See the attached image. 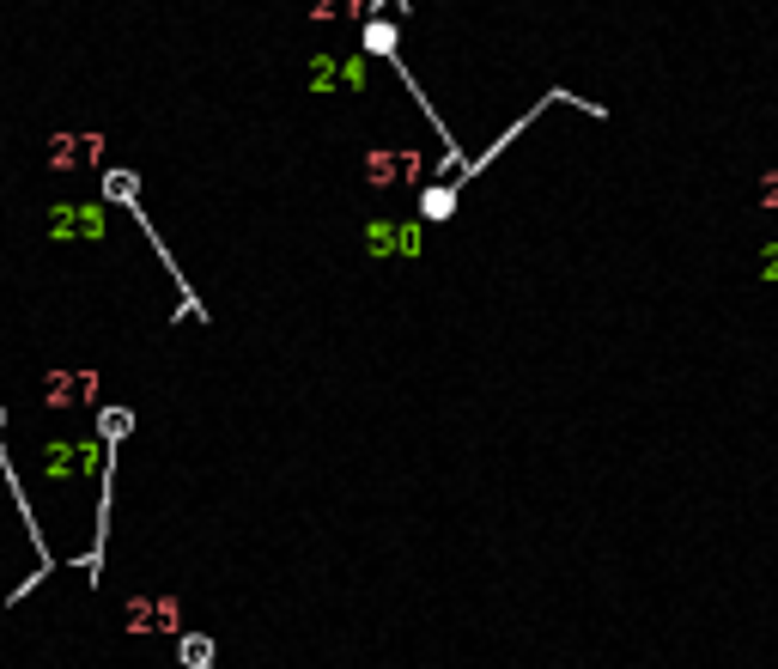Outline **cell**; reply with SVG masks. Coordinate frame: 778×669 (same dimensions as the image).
<instances>
[{"mask_svg":"<svg viewBox=\"0 0 778 669\" xmlns=\"http://www.w3.org/2000/svg\"><path fill=\"white\" fill-rule=\"evenodd\" d=\"M177 663H183V669H213V639L177 633Z\"/></svg>","mask_w":778,"mask_h":669,"instance_id":"obj_9","label":"cell"},{"mask_svg":"<svg viewBox=\"0 0 778 669\" xmlns=\"http://www.w3.org/2000/svg\"><path fill=\"white\" fill-rule=\"evenodd\" d=\"M754 195H760V207H778V171H766V177L754 183Z\"/></svg>","mask_w":778,"mask_h":669,"instance_id":"obj_14","label":"cell"},{"mask_svg":"<svg viewBox=\"0 0 778 669\" xmlns=\"http://www.w3.org/2000/svg\"><path fill=\"white\" fill-rule=\"evenodd\" d=\"M396 43H402L396 19H365V49L371 55H396Z\"/></svg>","mask_w":778,"mask_h":669,"instance_id":"obj_10","label":"cell"},{"mask_svg":"<svg viewBox=\"0 0 778 669\" xmlns=\"http://www.w3.org/2000/svg\"><path fill=\"white\" fill-rule=\"evenodd\" d=\"M450 207H456V195H450V189H426V201H420V213H426V219H450Z\"/></svg>","mask_w":778,"mask_h":669,"instance_id":"obj_12","label":"cell"},{"mask_svg":"<svg viewBox=\"0 0 778 669\" xmlns=\"http://www.w3.org/2000/svg\"><path fill=\"white\" fill-rule=\"evenodd\" d=\"M371 0H310V19H365Z\"/></svg>","mask_w":778,"mask_h":669,"instance_id":"obj_11","label":"cell"},{"mask_svg":"<svg viewBox=\"0 0 778 669\" xmlns=\"http://www.w3.org/2000/svg\"><path fill=\"white\" fill-rule=\"evenodd\" d=\"M122 633L146 639V633H183V603L177 597H128L122 603Z\"/></svg>","mask_w":778,"mask_h":669,"instance_id":"obj_2","label":"cell"},{"mask_svg":"<svg viewBox=\"0 0 778 669\" xmlns=\"http://www.w3.org/2000/svg\"><path fill=\"white\" fill-rule=\"evenodd\" d=\"M128 432V414H104V438H122Z\"/></svg>","mask_w":778,"mask_h":669,"instance_id":"obj_15","label":"cell"},{"mask_svg":"<svg viewBox=\"0 0 778 669\" xmlns=\"http://www.w3.org/2000/svg\"><path fill=\"white\" fill-rule=\"evenodd\" d=\"M420 177H426V153H414V146H377V153H365L371 189H408Z\"/></svg>","mask_w":778,"mask_h":669,"instance_id":"obj_1","label":"cell"},{"mask_svg":"<svg viewBox=\"0 0 778 669\" xmlns=\"http://www.w3.org/2000/svg\"><path fill=\"white\" fill-rule=\"evenodd\" d=\"M359 86H365V55H317L310 61V92L341 98V92H359Z\"/></svg>","mask_w":778,"mask_h":669,"instance_id":"obj_5","label":"cell"},{"mask_svg":"<svg viewBox=\"0 0 778 669\" xmlns=\"http://www.w3.org/2000/svg\"><path fill=\"white\" fill-rule=\"evenodd\" d=\"M92 153H104V140H98V134H55V140H49V165H55V171L92 165Z\"/></svg>","mask_w":778,"mask_h":669,"instance_id":"obj_8","label":"cell"},{"mask_svg":"<svg viewBox=\"0 0 778 669\" xmlns=\"http://www.w3.org/2000/svg\"><path fill=\"white\" fill-rule=\"evenodd\" d=\"M365 256H377V262L420 256V226H414V219H371V226H365Z\"/></svg>","mask_w":778,"mask_h":669,"instance_id":"obj_4","label":"cell"},{"mask_svg":"<svg viewBox=\"0 0 778 669\" xmlns=\"http://www.w3.org/2000/svg\"><path fill=\"white\" fill-rule=\"evenodd\" d=\"M110 232V213L98 207V201H55L49 207V238H86V244H98Z\"/></svg>","mask_w":778,"mask_h":669,"instance_id":"obj_3","label":"cell"},{"mask_svg":"<svg viewBox=\"0 0 778 669\" xmlns=\"http://www.w3.org/2000/svg\"><path fill=\"white\" fill-rule=\"evenodd\" d=\"M92 396H98L92 371H49V378H43V402L49 408H86Z\"/></svg>","mask_w":778,"mask_h":669,"instance_id":"obj_7","label":"cell"},{"mask_svg":"<svg viewBox=\"0 0 778 669\" xmlns=\"http://www.w3.org/2000/svg\"><path fill=\"white\" fill-rule=\"evenodd\" d=\"M754 274H760V280H778V244H766V250H760V262H754Z\"/></svg>","mask_w":778,"mask_h":669,"instance_id":"obj_13","label":"cell"},{"mask_svg":"<svg viewBox=\"0 0 778 669\" xmlns=\"http://www.w3.org/2000/svg\"><path fill=\"white\" fill-rule=\"evenodd\" d=\"M140 669H183V663H140Z\"/></svg>","mask_w":778,"mask_h":669,"instance_id":"obj_16","label":"cell"},{"mask_svg":"<svg viewBox=\"0 0 778 669\" xmlns=\"http://www.w3.org/2000/svg\"><path fill=\"white\" fill-rule=\"evenodd\" d=\"M98 463H104V451H98V444H67V438H55V444H43V475H49V481H73V475H98Z\"/></svg>","mask_w":778,"mask_h":669,"instance_id":"obj_6","label":"cell"}]
</instances>
